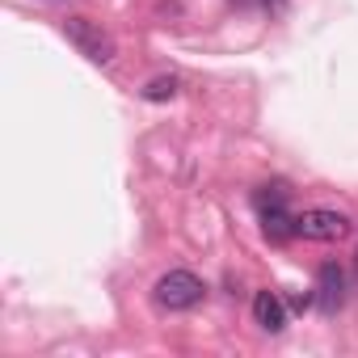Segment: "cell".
<instances>
[{
    "instance_id": "277c9868",
    "label": "cell",
    "mask_w": 358,
    "mask_h": 358,
    "mask_svg": "<svg viewBox=\"0 0 358 358\" xmlns=\"http://www.w3.org/2000/svg\"><path fill=\"white\" fill-rule=\"evenodd\" d=\"M350 232H354L350 215H341V211H329V207H312V211L295 215V236H303V241H316V245L345 241Z\"/></svg>"
},
{
    "instance_id": "5b68a950",
    "label": "cell",
    "mask_w": 358,
    "mask_h": 358,
    "mask_svg": "<svg viewBox=\"0 0 358 358\" xmlns=\"http://www.w3.org/2000/svg\"><path fill=\"white\" fill-rule=\"evenodd\" d=\"M341 303H345V270L337 262H324L320 274H316V308L324 316H333Z\"/></svg>"
},
{
    "instance_id": "7a4b0ae2",
    "label": "cell",
    "mask_w": 358,
    "mask_h": 358,
    "mask_svg": "<svg viewBox=\"0 0 358 358\" xmlns=\"http://www.w3.org/2000/svg\"><path fill=\"white\" fill-rule=\"evenodd\" d=\"M203 295H207V282H203L199 274H190V270H169V274H160L156 287H152V299H156L164 312H190V308L203 303Z\"/></svg>"
},
{
    "instance_id": "3957f363",
    "label": "cell",
    "mask_w": 358,
    "mask_h": 358,
    "mask_svg": "<svg viewBox=\"0 0 358 358\" xmlns=\"http://www.w3.org/2000/svg\"><path fill=\"white\" fill-rule=\"evenodd\" d=\"M64 34H68V43H72L89 64H110V59L118 55V43L110 38V30H101V22L68 17V22H64Z\"/></svg>"
},
{
    "instance_id": "8992f818",
    "label": "cell",
    "mask_w": 358,
    "mask_h": 358,
    "mask_svg": "<svg viewBox=\"0 0 358 358\" xmlns=\"http://www.w3.org/2000/svg\"><path fill=\"white\" fill-rule=\"evenodd\" d=\"M253 320L266 329V333H282L287 329V303L278 291H257L253 295Z\"/></svg>"
},
{
    "instance_id": "6da1fadb",
    "label": "cell",
    "mask_w": 358,
    "mask_h": 358,
    "mask_svg": "<svg viewBox=\"0 0 358 358\" xmlns=\"http://www.w3.org/2000/svg\"><path fill=\"white\" fill-rule=\"evenodd\" d=\"M253 203H257V215H262V232L274 241V245H282V241H291L295 236V215H291V190L282 186V182H274V186H262L257 194H253Z\"/></svg>"
},
{
    "instance_id": "52a82bcc",
    "label": "cell",
    "mask_w": 358,
    "mask_h": 358,
    "mask_svg": "<svg viewBox=\"0 0 358 358\" xmlns=\"http://www.w3.org/2000/svg\"><path fill=\"white\" fill-rule=\"evenodd\" d=\"M177 76H156V80H148L143 85V101H169V97H177Z\"/></svg>"
}]
</instances>
